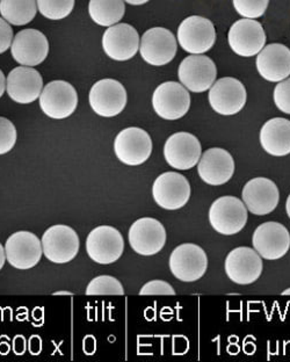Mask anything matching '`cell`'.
I'll list each match as a JSON object with an SVG mask.
<instances>
[{
  "label": "cell",
  "instance_id": "1",
  "mask_svg": "<svg viewBox=\"0 0 290 362\" xmlns=\"http://www.w3.org/2000/svg\"><path fill=\"white\" fill-rule=\"evenodd\" d=\"M248 208L238 197H219L210 207V224L216 233L226 236L240 233L248 222Z\"/></svg>",
  "mask_w": 290,
  "mask_h": 362
},
{
  "label": "cell",
  "instance_id": "2",
  "mask_svg": "<svg viewBox=\"0 0 290 362\" xmlns=\"http://www.w3.org/2000/svg\"><path fill=\"white\" fill-rule=\"evenodd\" d=\"M178 41L185 52L202 55L215 45L216 30L210 20L202 16H188L178 28Z\"/></svg>",
  "mask_w": 290,
  "mask_h": 362
},
{
  "label": "cell",
  "instance_id": "3",
  "mask_svg": "<svg viewBox=\"0 0 290 362\" xmlns=\"http://www.w3.org/2000/svg\"><path fill=\"white\" fill-rule=\"evenodd\" d=\"M124 240L119 230L113 226H100L87 236V255L93 262L110 265L117 262L123 255Z\"/></svg>",
  "mask_w": 290,
  "mask_h": 362
},
{
  "label": "cell",
  "instance_id": "4",
  "mask_svg": "<svg viewBox=\"0 0 290 362\" xmlns=\"http://www.w3.org/2000/svg\"><path fill=\"white\" fill-rule=\"evenodd\" d=\"M43 255L55 264H66L77 257L81 242L70 226L57 224L49 228L42 237Z\"/></svg>",
  "mask_w": 290,
  "mask_h": 362
},
{
  "label": "cell",
  "instance_id": "5",
  "mask_svg": "<svg viewBox=\"0 0 290 362\" xmlns=\"http://www.w3.org/2000/svg\"><path fill=\"white\" fill-rule=\"evenodd\" d=\"M114 152L120 162L126 165H142L152 153L151 137L137 127L127 128L116 136Z\"/></svg>",
  "mask_w": 290,
  "mask_h": 362
},
{
  "label": "cell",
  "instance_id": "6",
  "mask_svg": "<svg viewBox=\"0 0 290 362\" xmlns=\"http://www.w3.org/2000/svg\"><path fill=\"white\" fill-rule=\"evenodd\" d=\"M172 274L182 282L197 281L208 269V258L197 244L186 243L173 250L170 257Z\"/></svg>",
  "mask_w": 290,
  "mask_h": 362
},
{
  "label": "cell",
  "instance_id": "7",
  "mask_svg": "<svg viewBox=\"0 0 290 362\" xmlns=\"http://www.w3.org/2000/svg\"><path fill=\"white\" fill-rule=\"evenodd\" d=\"M78 95L68 81H54L49 83L40 95V107L47 117L63 120L77 110Z\"/></svg>",
  "mask_w": 290,
  "mask_h": 362
},
{
  "label": "cell",
  "instance_id": "8",
  "mask_svg": "<svg viewBox=\"0 0 290 362\" xmlns=\"http://www.w3.org/2000/svg\"><path fill=\"white\" fill-rule=\"evenodd\" d=\"M152 195L159 207L166 211H177L190 201V185L185 175L177 172H165L153 182Z\"/></svg>",
  "mask_w": 290,
  "mask_h": 362
},
{
  "label": "cell",
  "instance_id": "9",
  "mask_svg": "<svg viewBox=\"0 0 290 362\" xmlns=\"http://www.w3.org/2000/svg\"><path fill=\"white\" fill-rule=\"evenodd\" d=\"M152 106L164 120H179L190 110V95L186 88L175 81H166L156 88Z\"/></svg>",
  "mask_w": 290,
  "mask_h": 362
},
{
  "label": "cell",
  "instance_id": "10",
  "mask_svg": "<svg viewBox=\"0 0 290 362\" xmlns=\"http://www.w3.org/2000/svg\"><path fill=\"white\" fill-rule=\"evenodd\" d=\"M130 247L141 256H155L166 243V231L163 224L152 217H143L130 226Z\"/></svg>",
  "mask_w": 290,
  "mask_h": 362
},
{
  "label": "cell",
  "instance_id": "11",
  "mask_svg": "<svg viewBox=\"0 0 290 362\" xmlns=\"http://www.w3.org/2000/svg\"><path fill=\"white\" fill-rule=\"evenodd\" d=\"M178 76L181 84L188 90L202 93L209 90L216 81V65L207 56H188L181 62Z\"/></svg>",
  "mask_w": 290,
  "mask_h": 362
},
{
  "label": "cell",
  "instance_id": "12",
  "mask_svg": "<svg viewBox=\"0 0 290 362\" xmlns=\"http://www.w3.org/2000/svg\"><path fill=\"white\" fill-rule=\"evenodd\" d=\"M5 253L7 262L14 269H30L41 260L42 242L33 233L18 231L6 240Z\"/></svg>",
  "mask_w": 290,
  "mask_h": 362
},
{
  "label": "cell",
  "instance_id": "13",
  "mask_svg": "<svg viewBox=\"0 0 290 362\" xmlns=\"http://www.w3.org/2000/svg\"><path fill=\"white\" fill-rule=\"evenodd\" d=\"M202 156L201 143L193 134L175 133L165 143L164 157L168 165L186 171L197 165Z\"/></svg>",
  "mask_w": 290,
  "mask_h": 362
},
{
  "label": "cell",
  "instance_id": "14",
  "mask_svg": "<svg viewBox=\"0 0 290 362\" xmlns=\"http://www.w3.org/2000/svg\"><path fill=\"white\" fill-rule=\"evenodd\" d=\"M252 243L255 251L266 260H277L290 249V233L284 224L266 222L255 229Z\"/></svg>",
  "mask_w": 290,
  "mask_h": 362
},
{
  "label": "cell",
  "instance_id": "15",
  "mask_svg": "<svg viewBox=\"0 0 290 362\" xmlns=\"http://www.w3.org/2000/svg\"><path fill=\"white\" fill-rule=\"evenodd\" d=\"M226 273L237 285H251L260 278L262 259L255 250L240 246L232 250L226 259Z\"/></svg>",
  "mask_w": 290,
  "mask_h": 362
},
{
  "label": "cell",
  "instance_id": "16",
  "mask_svg": "<svg viewBox=\"0 0 290 362\" xmlns=\"http://www.w3.org/2000/svg\"><path fill=\"white\" fill-rule=\"evenodd\" d=\"M245 86L236 78H221L209 90L210 106L221 115H235L246 104Z\"/></svg>",
  "mask_w": 290,
  "mask_h": 362
},
{
  "label": "cell",
  "instance_id": "17",
  "mask_svg": "<svg viewBox=\"0 0 290 362\" xmlns=\"http://www.w3.org/2000/svg\"><path fill=\"white\" fill-rule=\"evenodd\" d=\"M90 105L100 117H116L126 108V88L114 79L99 81L91 88Z\"/></svg>",
  "mask_w": 290,
  "mask_h": 362
},
{
  "label": "cell",
  "instance_id": "18",
  "mask_svg": "<svg viewBox=\"0 0 290 362\" xmlns=\"http://www.w3.org/2000/svg\"><path fill=\"white\" fill-rule=\"evenodd\" d=\"M139 52L148 64L163 66L168 64L177 54V40L166 28L155 27L144 33Z\"/></svg>",
  "mask_w": 290,
  "mask_h": 362
},
{
  "label": "cell",
  "instance_id": "19",
  "mask_svg": "<svg viewBox=\"0 0 290 362\" xmlns=\"http://www.w3.org/2000/svg\"><path fill=\"white\" fill-rule=\"evenodd\" d=\"M232 52L242 57L258 55L266 43V34L261 23L253 19L236 21L229 30Z\"/></svg>",
  "mask_w": 290,
  "mask_h": 362
},
{
  "label": "cell",
  "instance_id": "20",
  "mask_svg": "<svg viewBox=\"0 0 290 362\" xmlns=\"http://www.w3.org/2000/svg\"><path fill=\"white\" fill-rule=\"evenodd\" d=\"M242 197L250 213L264 216L275 211L280 194L274 181L258 177L248 181L244 186Z\"/></svg>",
  "mask_w": 290,
  "mask_h": 362
},
{
  "label": "cell",
  "instance_id": "21",
  "mask_svg": "<svg viewBox=\"0 0 290 362\" xmlns=\"http://www.w3.org/2000/svg\"><path fill=\"white\" fill-rule=\"evenodd\" d=\"M137 30L128 23L110 26L103 36V48L106 55L114 61H128L139 49Z\"/></svg>",
  "mask_w": 290,
  "mask_h": 362
},
{
  "label": "cell",
  "instance_id": "22",
  "mask_svg": "<svg viewBox=\"0 0 290 362\" xmlns=\"http://www.w3.org/2000/svg\"><path fill=\"white\" fill-rule=\"evenodd\" d=\"M11 52L19 64L36 66L48 56V40L40 30H23L14 37Z\"/></svg>",
  "mask_w": 290,
  "mask_h": 362
},
{
  "label": "cell",
  "instance_id": "23",
  "mask_svg": "<svg viewBox=\"0 0 290 362\" xmlns=\"http://www.w3.org/2000/svg\"><path fill=\"white\" fill-rule=\"evenodd\" d=\"M197 172L206 184L221 186L233 177L235 160L226 149L211 148L201 156Z\"/></svg>",
  "mask_w": 290,
  "mask_h": 362
},
{
  "label": "cell",
  "instance_id": "24",
  "mask_svg": "<svg viewBox=\"0 0 290 362\" xmlns=\"http://www.w3.org/2000/svg\"><path fill=\"white\" fill-rule=\"evenodd\" d=\"M42 77L30 66L13 69L7 77V93L18 104H32L42 93Z\"/></svg>",
  "mask_w": 290,
  "mask_h": 362
},
{
  "label": "cell",
  "instance_id": "25",
  "mask_svg": "<svg viewBox=\"0 0 290 362\" xmlns=\"http://www.w3.org/2000/svg\"><path fill=\"white\" fill-rule=\"evenodd\" d=\"M257 69L261 77L272 83H280L290 76V49L280 43L266 45L257 57Z\"/></svg>",
  "mask_w": 290,
  "mask_h": 362
},
{
  "label": "cell",
  "instance_id": "26",
  "mask_svg": "<svg viewBox=\"0 0 290 362\" xmlns=\"http://www.w3.org/2000/svg\"><path fill=\"white\" fill-rule=\"evenodd\" d=\"M260 144L265 151L274 157L290 153V121L274 117L265 123L260 130Z\"/></svg>",
  "mask_w": 290,
  "mask_h": 362
},
{
  "label": "cell",
  "instance_id": "27",
  "mask_svg": "<svg viewBox=\"0 0 290 362\" xmlns=\"http://www.w3.org/2000/svg\"><path fill=\"white\" fill-rule=\"evenodd\" d=\"M123 0H91L88 12L94 23L103 27L114 26L124 16Z\"/></svg>",
  "mask_w": 290,
  "mask_h": 362
},
{
  "label": "cell",
  "instance_id": "28",
  "mask_svg": "<svg viewBox=\"0 0 290 362\" xmlns=\"http://www.w3.org/2000/svg\"><path fill=\"white\" fill-rule=\"evenodd\" d=\"M36 0H0V13L7 23L25 26L35 18Z\"/></svg>",
  "mask_w": 290,
  "mask_h": 362
},
{
  "label": "cell",
  "instance_id": "29",
  "mask_svg": "<svg viewBox=\"0 0 290 362\" xmlns=\"http://www.w3.org/2000/svg\"><path fill=\"white\" fill-rule=\"evenodd\" d=\"M37 10L45 18L62 20L74 10V0H36Z\"/></svg>",
  "mask_w": 290,
  "mask_h": 362
},
{
  "label": "cell",
  "instance_id": "30",
  "mask_svg": "<svg viewBox=\"0 0 290 362\" xmlns=\"http://www.w3.org/2000/svg\"><path fill=\"white\" fill-rule=\"evenodd\" d=\"M86 295H124L121 282L110 275H101L94 278L86 288Z\"/></svg>",
  "mask_w": 290,
  "mask_h": 362
},
{
  "label": "cell",
  "instance_id": "31",
  "mask_svg": "<svg viewBox=\"0 0 290 362\" xmlns=\"http://www.w3.org/2000/svg\"><path fill=\"white\" fill-rule=\"evenodd\" d=\"M269 0H233L237 13L245 19L260 18L267 10Z\"/></svg>",
  "mask_w": 290,
  "mask_h": 362
},
{
  "label": "cell",
  "instance_id": "32",
  "mask_svg": "<svg viewBox=\"0 0 290 362\" xmlns=\"http://www.w3.org/2000/svg\"><path fill=\"white\" fill-rule=\"evenodd\" d=\"M16 143V129L13 123L6 117H0V155L13 149Z\"/></svg>",
  "mask_w": 290,
  "mask_h": 362
},
{
  "label": "cell",
  "instance_id": "33",
  "mask_svg": "<svg viewBox=\"0 0 290 362\" xmlns=\"http://www.w3.org/2000/svg\"><path fill=\"white\" fill-rule=\"evenodd\" d=\"M274 103L281 112L290 114V78L277 85L274 90Z\"/></svg>",
  "mask_w": 290,
  "mask_h": 362
},
{
  "label": "cell",
  "instance_id": "34",
  "mask_svg": "<svg viewBox=\"0 0 290 362\" xmlns=\"http://www.w3.org/2000/svg\"><path fill=\"white\" fill-rule=\"evenodd\" d=\"M139 295H175V291L168 282L153 280L143 286Z\"/></svg>",
  "mask_w": 290,
  "mask_h": 362
},
{
  "label": "cell",
  "instance_id": "35",
  "mask_svg": "<svg viewBox=\"0 0 290 362\" xmlns=\"http://www.w3.org/2000/svg\"><path fill=\"white\" fill-rule=\"evenodd\" d=\"M13 30L6 20L0 18V54L7 52L12 45Z\"/></svg>",
  "mask_w": 290,
  "mask_h": 362
},
{
  "label": "cell",
  "instance_id": "36",
  "mask_svg": "<svg viewBox=\"0 0 290 362\" xmlns=\"http://www.w3.org/2000/svg\"><path fill=\"white\" fill-rule=\"evenodd\" d=\"M5 88H6V79H5L3 71L0 70V98L3 97V94L5 93Z\"/></svg>",
  "mask_w": 290,
  "mask_h": 362
},
{
  "label": "cell",
  "instance_id": "37",
  "mask_svg": "<svg viewBox=\"0 0 290 362\" xmlns=\"http://www.w3.org/2000/svg\"><path fill=\"white\" fill-rule=\"evenodd\" d=\"M5 262H6V253H5L3 245L0 244V269H3Z\"/></svg>",
  "mask_w": 290,
  "mask_h": 362
},
{
  "label": "cell",
  "instance_id": "38",
  "mask_svg": "<svg viewBox=\"0 0 290 362\" xmlns=\"http://www.w3.org/2000/svg\"><path fill=\"white\" fill-rule=\"evenodd\" d=\"M124 1L130 5H134V6H139V5L148 3L149 0H124Z\"/></svg>",
  "mask_w": 290,
  "mask_h": 362
},
{
  "label": "cell",
  "instance_id": "39",
  "mask_svg": "<svg viewBox=\"0 0 290 362\" xmlns=\"http://www.w3.org/2000/svg\"><path fill=\"white\" fill-rule=\"evenodd\" d=\"M286 211H287L288 216L290 218V195L288 197L287 202H286Z\"/></svg>",
  "mask_w": 290,
  "mask_h": 362
},
{
  "label": "cell",
  "instance_id": "40",
  "mask_svg": "<svg viewBox=\"0 0 290 362\" xmlns=\"http://www.w3.org/2000/svg\"><path fill=\"white\" fill-rule=\"evenodd\" d=\"M55 295H72L69 291H56Z\"/></svg>",
  "mask_w": 290,
  "mask_h": 362
},
{
  "label": "cell",
  "instance_id": "41",
  "mask_svg": "<svg viewBox=\"0 0 290 362\" xmlns=\"http://www.w3.org/2000/svg\"><path fill=\"white\" fill-rule=\"evenodd\" d=\"M282 295H290V288L289 289H287V291H284V293H282Z\"/></svg>",
  "mask_w": 290,
  "mask_h": 362
}]
</instances>
